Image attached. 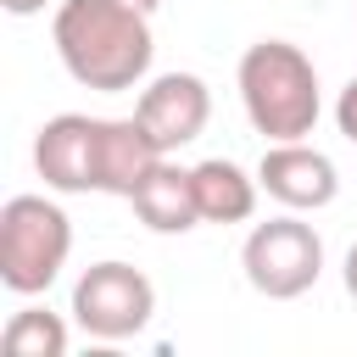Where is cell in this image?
<instances>
[{"label":"cell","mask_w":357,"mask_h":357,"mask_svg":"<svg viewBox=\"0 0 357 357\" xmlns=\"http://www.w3.org/2000/svg\"><path fill=\"white\" fill-rule=\"evenodd\" d=\"M240 106L251 117V128L273 145V139H307L318 128L324 95H318V67L307 61V50H296L290 39H257L240 56Z\"/></svg>","instance_id":"obj_2"},{"label":"cell","mask_w":357,"mask_h":357,"mask_svg":"<svg viewBox=\"0 0 357 357\" xmlns=\"http://www.w3.org/2000/svg\"><path fill=\"white\" fill-rule=\"evenodd\" d=\"M0 346H6V357H67V324L50 307H22V312H11Z\"/></svg>","instance_id":"obj_12"},{"label":"cell","mask_w":357,"mask_h":357,"mask_svg":"<svg viewBox=\"0 0 357 357\" xmlns=\"http://www.w3.org/2000/svg\"><path fill=\"white\" fill-rule=\"evenodd\" d=\"M257 184L290 212H318V206H329L340 195L335 162L307 139H273L262 151V162H257Z\"/></svg>","instance_id":"obj_7"},{"label":"cell","mask_w":357,"mask_h":357,"mask_svg":"<svg viewBox=\"0 0 357 357\" xmlns=\"http://www.w3.org/2000/svg\"><path fill=\"white\" fill-rule=\"evenodd\" d=\"M128 6H139V11H156V6H162V0H128Z\"/></svg>","instance_id":"obj_16"},{"label":"cell","mask_w":357,"mask_h":357,"mask_svg":"<svg viewBox=\"0 0 357 357\" xmlns=\"http://www.w3.org/2000/svg\"><path fill=\"white\" fill-rule=\"evenodd\" d=\"M162 162V145L145 134L139 117H100V156H95V190L100 195H134V184Z\"/></svg>","instance_id":"obj_9"},{"label":"cell","mask_w":357,"mask_h":357,"mask_svg":"<svg viewBox=\"0 0 357 357\" xmlns=\"http://www.w3.org/2000/svg\"><path fill=\"white\" fill-rule=\"evenodd\" d=\"M156 284L128 262H95L73 284V324L89 340H128L151 324Z\"/></svg>","instance_id":"obj_5"},{"label":"cell","mask_w":357,"mask_h":357,"mask_svg":"<svg viewBox=\"0 0 357 357\" xmlns=\"http://www.w3.org/2000/svg\"><path fill=\"white\" fill-rule=\"evenodd\" d=\"M11 17H33V11H45V0H0Z\"/></svg>","instance_id":"obj_15"},{"label":"cell","mask_w":357,"mask_h":357,"mask_svg":"<svg viewBox=\"0 0 357 357\" xmlns=\"http://www.w3.org/2000/svg\"><path fill=\"white\" fill-rule=\"evenodd\" d=\"M128 206H134V218H139L145 229H156V234H184V229L201 223L195 178H190V167H178V162H167V156L134 184Z\"/></svg>","instance_id":"obj_10"},{"label":"cell","mask_w":357,"mask_h":357,"mask_svg":"<svg viewBox=\"0 0 357 357\" xmlns=\"http://www.w3.org/2000/svg\"><path fill=\"white\" fill-rule=\"evenodd\" d=\"M134 117H139L145 134L162 145V156H173L178 145L201 139V128H206V117H212V89H206V78H195V73H162V78H151V84L139 89Z\"/></svg>","instance_id":"obj_6"},{"label":"cell","mask_w":357,"mask_h":357,"mask_svg":"<svg viewBox=\"0 0 357 357\" xmlns=\"http://www.w3.org/2000/svg\"><path fill=\"white\" fill-rule=\"evenodd\" d=\"M190 178H195L201 223H245V218L257 212V190H262V184H257L240 162H229V156H206V162L190 167Z\"/></svg>","instance_id":"obj_11"},{"label":"cell","mask_w":357,"mask_h":357,"mask_svg":"<svg viewBox=\"0 0 357 357\" xmlns=\"http://www.w3.org/2000/svg\"><path fill=\"white\" fill-rule=\"evenodd\" d=\"M73 251V218L50 195H11L0 206V284L11 296H45Z\"/></svg>","instance_id":"obj_3"},{"label":"cell","mask_w":357,"mask_h":357,"mask_svg":"<svg viewBox=\"0 0 357 357\" xmlns=\"http://www.w3.org/2000/svg\"><path fill=\"white\" fill-rule=\"evenodd\" d=\"M340 279H346V296L357 301V240H351V251H346V262H340Z\"/></svg>","instance_id":"obj_14"},{"label":"cell","mask_w":357,"mask_h":357,"mask_svg":"<svg viewBox=\"0 0 357 357\" xmlns=\"http://www.w3.org/2000/svg\"><path fill=\"white\" fill-rule=\"evenodd\" d=\"M240 268H245V284L268 301H296L318 284L324 273V240L312 223H301V212H279L268 223H257L240 245Z\"/></svg>","instance_id":"obj_4"},{"label":"cell","mask_w":357,"mask_h":357,"mask_svg":"<svg viewBox=\"0 0 357 357\" xmlns=\"http://www.w3.org/2000/svg\"><path fill=\"white\" fill-rule=\"evenodd\" d=\"M95 156H100V117H84V112L50 117L33 139V167L61 195H89L95 190Z\"/></svg>","instance_id":"obj_8"},{"label":"cell","mask_w":357,"mask_h":357,"mask_svg":"<svg viewBox=\"0 0 357 357\" xmlns=\"http://www.w3.org/2000/svg\"><path fill=\"white\" fill-rule=\"evenodd\" d=\"M335 123H340V134L357 145V78L340 89V100H335Z\"/></svg>","instance_id":"obj_13"},{"label":"cell","mask_w":357,"mask_h":357,"mask_svg":"<svg viewBox=\"0 0 357 357\" xmlns=\"http://www.w3.org/2000/svg\"><path fill=\"white\" fill-rule=\"evenodd\" d=\"M50 39L73 84L123 95L151 73L156 39H151V11L128 0H61L50 17Z\"/></svg>","instance_id":"obj_1"}]
</instances>
